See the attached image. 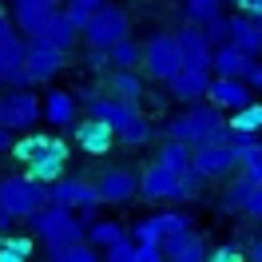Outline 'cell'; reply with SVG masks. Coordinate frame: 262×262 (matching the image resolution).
<instances>
[{"label": "cell", "instance_id": "14", "mask_svg": "<svg viewBox=\"0 0 262 262\" xmlns=\"http://www.w3.org/2000/svg\"><path fill=\"white\" fill-rule=\"evenodd\" d=\"M96 191H99V203L123 207V203H131V199L139 195V175H131V171H123V167H115V171H107V175L96 183Z\"/></svg>", "mask_w": 262, "mask_h": 262}, {"label": "cell", "instance_id": "50", "mask_svg": "<svg viewBox=\"0 0 262 262\" xmlns=\"http://www.w3.org/2000/svg\"><path fill=\"white\" fill-rule=\"evenodd\" d=\"M250 258H258V262H262V243H258V246H254V254H250Z\"/></svg>", "mask_w": 262, "mask_h": 262}, {"label": "cell", "instance_id": "11", "mask_svg": "<svg viewBox=\"0 0 262 262\" xmlns=\"http://www.w3.org/2000/svg\"><path fill=\"white\" fill-rule=\"evenodd\" d=\"M72 131H76V143H80V151H88V155H107L115 143V127L112 123H103L99 115H88V119H76L72 123Z\"/></svg>", "mask_w": 262, "mask_h": 262}, {"label": "cell", "instance_id": "21", "mask_svg": "<svg viewBox=\"0 0 262 262\" xmlns=\"http://www.w3.org/2000/svg\"><path fill=\"white\" fill-rule=\"evenodd\" d=\"M230 44H238L243 52H250L254 60L262 56V20L258 16H230Z\"/></svg>", "mask_w": 262, "mask_h": 262}, {"label": "cell", "instance_id": "31", "mask_svg": "<svg viewBox=\"0 0 262 262\" xmlns=\"http://www.w3.org/2000/svg\"><path fill=\"white\" fill-rule=\"evenodd\" d=\"M64 163L68 159H60V155H44V159H32V163H24V175L36 183H52L64 175Z\"/></svg>", "mask_w": 262, "mask_h": 262}, {"label": "cell", "instance_id": "4", "mask_svg": "<svg viewBox=\"0 0 262 262\" xmlns=\"http://www.w3.org/2000/svg\"><path fill=\"white\" fill-rule=\"evenodd\" d=\"M179 68H183V56H179V44H175V32H155L143 44V72L151 80L167 83Z\"/></svg>", "mask_w": 262, "mask_h": 262}, {"label": "cell", "instance_id": "35", "mask_svg": "<svg viewBox=\"0 0 262 262\" xmlns=\"http://www.w3.org/2000/svg\"><path fill=\"white\" fill-rule=\"evenodd\" d=\"M199 28H203V36H207V44H211V48L230 40V20L223 16V12H219V16H211V20H203Z\"/></svg>", "mask_w": 262, "mask_h": 262}, {"label": "cell", "instance_id": "9", "mask_svg": "<svg viewBox=\"0 0 262 262\" xmlns=\"http://www.w3.org/2000/svg\"><path fill=\"white\" fill-rule=\"evenodd\" d=\"M203 99H211L219 112H234V107H243L246 99H254V88L246 80H234V76H214V80H207Z\"/></svg>", "mask_w": 262, "mask_h": 262}, {"label": "cell", "instance_id": "18", "mask_svg": "<svg viewBox=\"0 0 262 262\" xmlns=\"http://www.w3.org/2000/svg\"><path fill=\"white\" fill-rule=\"evenodd\" d=\"M175 44H179V56L187 68H211V44H207V36L199 24H187L175 32Z\"/></svg>", "mask_w": 262, "mask_h": 262}, {"label": "cell", "instance_id": "49", "mask_svg": "<svg viewBox=\"0 0 262 262\" xmlns=\"http://www.w3.org/2000/svg\"><path fill=\"white\" fill-rule=\"evenodd\" d=\"M8 227H12V214H8L4 207H0V230H8Z\"/></svg>", "mask_w": 262, "mask_h": 262}, {"label": "cell", "instance_id": "17", "mask_svg": "<svg viewBox=\"0 0 262 262\" xmlns=\"http://www.w3.org/2000/svg\"><path fill=\"white\" fill-rule=\"evenodd\" d=\"M211 68L219 72V76H234V80H246L250 76V68H254V56L250 52H243L238 44H214L211 48Z\"/></svg>", "mask_w": 262, "mask_h": 262}, {"label": "cell", "instance_id": "38", "mask_svg": "<svg viewBox=\"0 0 262 262\" xmlns=\"http://www.w3.org/2000/svg\"><path fill=\"white\" fill-rule=\"evenodd\" d=\"M155 227H159V234H175V230H187V227H191V214L163 211V214H155Z\"/></svg>", "mask_w": 262, "mask_h": 262}, {"label": "cell", "instance_id": "40", "mask_svg": "<svg viewBox=\"0 0 262 262\" xmlns=\"http://www.w3.org/2000/svg\"><path fill=\"white\" fill-rule=\"evenodd\" d=\"M203 183H207V179L199 175L195 167H191L187 175H179V203H183V199H199V195H203Z\"/></svg>", "mask_w": 262, "mask_h": 262}, {"label": "cell", "instance_id": "22", "mask_svg": "<svg viewBox=\"0 0 262 262\" xmlns=\"http://www.w3.org/2000/svg\"><path fill=\"white\" fill-rule=\"evenodd\" d=\"M103 76H107V92H112V96L131 99V103L143 99V80L135 76V68H107Z\"/></svg>", "mask_w": 262, "mask_h": 262}, {"label": "cell", "instance_id": "13", "mask_svg": "<svg viewBox=\"0 0 262 262\" xmlns=\"http://www.w3.org/2000/svg\"><path fill=\"white\" fill-rule=\"evenodd\" d=\"M24 40L20 36H8L4 44H0V83H8V88H32V76L24 72Z\"/></svg>", "mask_w": 262, "mask_h": 262}, {"label": "cell", "instance_id": "1", "mask_svg": "<svg viewBox=\"0 0 262 262\" xmlns=\"http://www.w3.org/2000/svg\"><path fill=\"white\" fill-rule=\"evenodd\" d=\"M32 227H36V234L48 243V250L83 238V223L76 219V211H72V207H60V203H44V207L32 214Z\"/></svg>", "mask_w": 262, "mask_h": 262}, {"label": "cell", "instance_id": "36", "mask_svg": "<svg viewBox=\"0 0 262 262\" xmlns=\"http://www.w3.org/2000/svg\"><path fill=\"white\" fill-rule=\"evenodd\" d=\"M99 4H103V0H64V16L72 20L76 28H83V24H88V16L96 12Z\"/></svg>", "mask_w": 262, "mask_h": 262}, {"label": "cell", "instance_id": "20", "mask_svg": "<svg viewBox=\"0 0 262 262\" xmlns=\"http://www.w3.org/2000/svg\"><path fill=\"white\" fill-rule=\"evenodd\" d=\"M60 4H64V0H12V24H16L20 32L32 36Z\"/></svg>", "mask_w": 262, "mask_h": 262}, {"label": "cell", "instance_id": "5", "mask_svg": "<svg viewBox=\"0 0 262 262\" xmlns=\"http://www.w3.org/2000/svg\"><path fill=\"white\" fill-rule=\"evenodd\" d=\"M40 115H44V107H40V96L32 88H12L8 96H0V123H8L12 131L32 127Z\"/></svg>", "mask_w": 262, "mask_h": 262}, {"label": "cell", "instance_id": "12", "mask_svg": "<svg viewBox=\"0 0 262 262\" xmlns=\"http://www.w3.org/2000/svg\"><path fill=\"white\" fill-rule=\"evenodd\" d=\"M139 195L151 203H179V175L167 171L163 163H151L139 175Z\"/></svg>", "mask_w": 262, "mask_h": 262}, {"label": "cell", "instance_id": "48", "mask_svg": "<svg viewBox=\"0 0 262 262\" xmlns=\"http://www.w3.org/2000/svg\"><path fill=\"white\" fill-rule=\"evenodd\" d=\"M246 83H250L254 92H262V64H254V68H250V76H246Z\"/></svg>", "mask_w": 262, "mask_h": 262}, {"label": "cell", "instance_id": "19", "mask_svg": "<svg viewBox=\"0 0 262 262\" xmlns=\"http://www.w3.org/2000/svg\"><path fill=\"white\" fill-rule=\"evenodd\" d=\"M207 80H211V68H187L183 64L179 72L167 80V88H171V96L179 99V103H191V99H203Z\"/></svg>", "mask_w": 262, "mask_h": 262}, {"label": "cell", "instance_id": "46", "mask_svg": "<svg viewBox=\"0 0 262 262\" xmlns=\"http://www.w3.org/2000/svg\"><path fill=\"white\" fill-rule=\"evenodd\" d=\"M12 139H16V131L8 127V123H0V151H8V147H12Z\"/></svg>", "mask_w": 262, "mask_h": 262}, {"label": "cell", "instance_id": "15", "mask_svg": "<svg viewBox=\"0 0 262 262\" xmlns=\"http://www.w3.org/2000/svg\"><path fill=\"white\" fill-rule=\"evenodd\" d=\"M159 250H163V258H171V262H203L207 258V243H203L191 227L175 230V234H163Z\"/></svg>", "mask_w": 262, "mask_h": 262}, {"label": "cell", "instance_id": "34", "mask_svg": "<svg viewBox=\"0 0 262 262\" xmlns=\"http://www.w3.org/2000/svg\"><path fill=\"white\" fill-rule=\"evenodd\" d=\"M99 258H107V262H139V246H135V238H115L112 246H103V254Z\"/></svg>", "mask_w": 262, "mask_h": 262}, {"label": "cell", "instance_id": "47", "mask_svg": "<svg viewBox=\"0 0 262 262\" xmlns=\"http://www.w3.org/2000/svg\"><path fill=\"white\" fill-rule=\"evenodd\" d=\"M243 171H250V175H254V179L262 183V147H258V155H254V159H250V163H246Z\"/></svg>", "mask_w": 262, "mask_h": 262}, {"label": "cell", "instance_id": "16", "mask_svg": "<svg viewBox=\"0 0 262 262\" xmlns=\"http://www.w3.org/2000/svg\"><path fill=\"white\" fill-rule=\"evenodd\" d=\"M76 36H80V28H76V24L64 16V8H56V12H52V16L32 32V40H36V44H48V48L68 52L72 44H76Z\"/></svg>", "mask_w": 262, "mask_h": 262}, {"label": "cell", "instance_id": "25", "mask_svg": "<svg viewBox=\"0 0 262 262\" xmlns=\"http://www.w3.org/2000/svg\"><path fill=\"white\" fill-rule=\"evenodd\" d=\"M155 163H163L167 171H175V175H187V171H191V143H183V139H163Z\"/></svg>", "mask_w": 262, "mask_h": 262}, {"label": "cell", "instance_id": "33", "mask_svg": "<svg viewBox=\"0 0 262 262\" xmlns=\"http://www.w3.org/2000/svg\"><path fill=\"white\" fill-rule=\"evenodd\" d=\"M262 147V135H230V151H234V163L246 167Z\"/></svg>", "mask_w": 262, "mask_h": 262}, {"label": "cell", "instance_id": "26", "mask_svg": "<svg viewBox=\"0 0 262 262\" xmlns=\"http://www.w3.org/2000/svg\"><path fill=\"white\" fill-rule=\"evenodd\" d=\"M151 131H155V127H151V119L143 112H135L123 127H115V139H119V143H127V147H143V143L151 139Z\"/></svg>", "mask_w": 262, "mask_h": 262}, {"label": "cell", "instance_id": "39", "mask_svg": "<svg viewBox=\"0 0 262 262\" xmlns=\"http://www.w3.org/2000/svg\"><path fill=\"white\" fill-rule=\"evenodd\" d=\"M131 238H135V243H147V246L163 243V234H159V227H155V219H139L135 230H131Z\"/></svg>", "mask_w": 262, "mask_h": 262}, {"label": "cell", "instance_id": "32", "mask_svg": "<svg viewBox=\"0 0 262 262\" xmlns=\"http://www.w3.org/2000/svg\"><path fill=\"white\" fill-rule=\"evenodd\" d=\"M115 238H123V227L119 223H103V219H88V243L92 246H112Z\"/></svg>", "mask_w": 262, "mask_h": 262}, {"label": "cell", "instance_id": "3", "mask_svg": "<svg viewBox=\"0 0 262 262\" xmlns=\"http://www.w3.org/2000/svg\"><path fill=\"white\" fill-rule=\"evenodd\" d=\"M80 36L88 40V48H112L115 40H123V36H131V20L127 12L119 8V4H99L96 12L88 16V24L80 28Z\"/></svg>", "mask_w": 262, "mask_h": 262}, {"label": "cell", "instance_id": "27", "mask_svg": "<svg viewBox=\"0 0 262 262\" xmlns=\"http://www.w3.org/2000/svg\"><path fill=\"white\" fill-rule=\"evenodd\" d=\"M32 238L28 234H8L0 230V262H28L32 258Z\"/></svg>", "mask_w": 262, "mask_h": 262}, {"label": "cell", "instance_id": "23", "mask_svg": "<svg viewBox=\"0 0 262 262\" xmlns=\"http://www.w3.org/2000/svg\"><path fill=\"white\" fill-rule=\"evenodd\" d=\"M230 135H262V103L258 99H246L243 107H234L227 119Z\"/></svg>", "mask_w": 262, "mask_h": 262}, {"label": "cell", "instance_id": "10", "mask_svg": "<svg viewBox=\"0 0 262 262\" xmlns=\"http://www.w3.org/2000/svg\"><path fill=\"white\" fill-rule=\"evenodd\" d=\"M8 155H12L16 163H32V159H44V155H60V159H68V143L60 139V135L32 131V135H24V139H12Z\"/></svg>", "mask_w": 262, "mask_h": 262}, {"label": "cell", "instance_id": "41", "mask_svg": "<svg viewBox=\"0 0 262 262\" xmlns=\"http://www.w3.org/2000/svg\"><path fill=\"white\" fill-rule=\"evenodd\" d=\"M238 258H243V246L238 243H223L214 250H207V262H238Z\"/></svg>", "mask_w": 262, "mask_h": 262}, {"label": "cell", "instance_id": "45", "mask_svg": "<svg viewBox=\"0 0 262 262\" xmlns=\"http://www.w3.org/2000/svg\"><path fill=\"white\" fill-rule=\"evenodd\" d=\"M8 36H16V24H12V16H8L4 8H0V44H4Z\"/></svg>", "mask_w": 262, "mask_h": 262}, {"label": "cell", "instance_id": "2", "mask_svg": "<svg viewBox=\"0 0 262 262\" xmlns=\"http://www.w3.org/2000/svg\"><path fill=\"white\" fill-rule=\"evenodd\" d=\"M44 203H48V183H36L28 175L0 179V207L12 214V219H32Z\"/></svg>", "mask_w": 262, "mask_h": 262}, {"label": "cell", "instance_id": "28", "mask_svg": "<svg viewBox=\"0 0 262 262\" xmlns=\"http://www.w3.org/2000/svg\"><path fill=\"white\" fill-rule=\"evenodd\" d=\"M238 171H243V167H238ZM254 187H258V179H254L250 171H243V175H238V179L223 191V211H243V203L250 199V191H254Z\"/></svg>", "mask_w": 262, "mask_h": 262}, {"label": "cell", "instance_id": "6", "mask_svg": "<svg viewBox=\"0 0 262 262\" xmlns=\"http://www.w3.org/2000/svg\"><path fill=\"white\" fill-rule=\"evenodd\" d=\"M48 203H60V207H72V211H83L92 219V211L99 207V191L96 183H83V179H52L48 183Z\"/></svg>", "mask_w": 262, "mask_h": 262}, {"label": "cell", "instance_id": "8", "mask_svg": "<svg viewBox=\"0 0 262 262\" xmlns=\"http://www.w3.org/2000/svg\"><path fill=\"white\" fill-rule=\"evenodd\" d=\"M64 56L68 52H60V48H48V44H28L24 48V72L32 76V83H48V80H56L60 72H64Z\"/></svg>", "mask_w": 262, "mask_h": 262}, {"label": "cell", "instance_id": "24", "mask_svg": "<svg viewBox=\"0 0 262 262\" xmlns=\"http://www.w3.org/2000/svg\"><path fill=\"white\" fill-rule=\"evenodd\" d=\"M40 107L48 115V123H56V127H72L76 123V96L72 92H48V99Z\"/></svg>", "mask_w": 262, "mask_h": 262}, {"label": "cell", "instance_id": "42", "mask_svg": "<svg viewBox=\"0 0 262 262\" xmlns=\"http://www.w3.org/2000/svg\"><path fill=\"white\" fill-rule=\"evenodd\" d=\"M107 68H112L107 48H88V72H107Z\"/></svg>", "mask_w": 262, "mask_h": 262}, {"label": "cell", "instance_id": "43", "mask_svg": "<svg viewBox=\"0 0 262 262\" xmlns=\"http://www.w3.org/2000/svg\"><path fill=\"white\" fill-rule=\"evenodd\" d=\"M243 214H246V219H262V183L250 191V199L243 203Z\"/></svg>", "mask_w": 262, "mask_h": 262}, {"label": "cell", "instance_id": "29", "mask_svg": "<svg viewBox=\"0 0 262 262\" xmlns=\"http://www.w3.org/2000/svg\"><path fill=\"white\" fill-rule=\"evenodd\" d=\"M52 262H96L99 258V246H92L88 238H76V243L68 246H56V250H48Z\"/></svg>", "mask_w": 262, "mask_h": 262}, {"label": "cell", "instance_id": "7", "mask_svg": "<svg viewBox=\"0 0 262 262\" xmlns=\"http://www.w3.org/2000/svg\"><path fill=\"white\" fill-rule=\"evenodd\" d=\"M191 167H195L203 179H223V175H230L238 163H234L230 143H195V147H191Z\"/></svg>", "mask_w": 262, "mask_h": 262}, {"label": "cell", "instance_id": "44", "mask_svg": "<svg viewBox=\"0 0 262 262\" xmlns=\"http://www.w3.org/2000/svg\"><path fill=\"white\" fill-rule=\"evenodd\" d=\"M238 12H246V16H258L262 20V0H230Z\"/></svg>", "mask_w": 262, "mask_h": 262}, {"label": "cell", "instance_id": "37", "mask_svg": "<svg viewBox=\"0 0 262 262\" xmlns=\"http://www.w3.org/2000/svg\"><path fill=\"white\" fill-rule=\"evenodd\" d=\"M183 8H187V16L195 20V24H203V20L223 12V0H183Z\"/></svg>", "mask_w": 262, "mask_h": 262}, {"label": "cell", "instance_id": "30", "mask_svg": "<svg viewBox=\"0 0 262 262\" xmlns=\"http://www.w3.org/2000/svg\"><path fill=\"white\" fill-rule=\"evenodd\" d=\"M107 56H112L115 68H143V44H135L131 36L115 40L112 48H107Z\"/></svg>", "mask_w": 262, "mask_h": 262}]
</instances>
